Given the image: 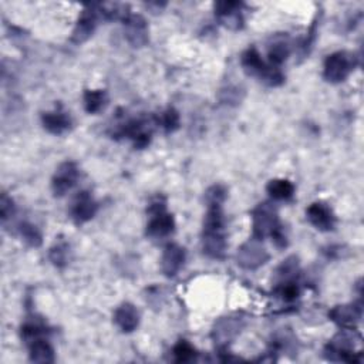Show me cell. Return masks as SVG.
Returning a JSON list of instances; mask_svg holds the SVG:
<instances>
[{
    "label": "cell",
    "instance_id": "20",
    "mask_svg": "<svg viewBox=\"0 0 364 364\" xmlns=\"http://www.w3.org/2000/svg\"><path fill=\"white\" fill-rule=\"evenodd\" d=\"M266 191L276 200H287L294 195V185L289 179L276 178L267 182Z\"/></svg>",
    "mask_w": 364,
    "mask_h": 364
},
{
    "label": "cell",
    "instance_id": "19",
    "mask_svg": "<svg viewBox=\"0 0 364 364\" xmlns=\"http://www.w3.org/2000/svg\"><path fill=\"white\" fill-rule=\"evenodd\" d=\"M240 64L245 70L246 74L249 75H256L257 78L260 77V74L263 73V70L266 68V63L262 60L260 53L255 48V47H249L247 50H245L242 53L240 57Z\"/></svg>",
    "mask_w": 364,
    "mask_h": 364
},
{
    "label": "cell",
    "instance_id": "6",
    "mask_svg": "<svg viewBox=\"0 0 364 364\" xmlns=\"http://www.w3.org/2000/svg\"><path fill=\"white\" fill-rule=\"evenodd\" d=\"M245 327V318L240 316H225L215 321L212 327V340L219 348L228 347Z\"/></svg>",
    "mask_w": 364,
    "mask_h": 364
},
{
    "label": "cell",
    "instance_id": "12",
    "mask_svg": "<svg viewBox=\"0 0 364 364\" xmlns=\"http://www.w3.org/2000/svg\"><path fill=\"white\" fill-rule=\"evenodd\" d=\"M243 3L223 0L215 3V14L218 20L230 30H239L243 26V16H242Z\"/></svg>",
    "mask_w": 364,
    "mask_h": 364
},
{
    "label": "cell",
    "instance_id": "5",
    "mask_svg": "<svg viewBox=\"0 0 364 364\" xmlns=\"http://www.w3.org/2000/svg\"><path fill=\"white\" fill-rule=\"evenodd\" d=\"M270 255L260 239L250 237L236 252V262L242 269L256 270L269 260Z\"/></svg>",
    "mask_w": 364,
    "mask_h": 364
},
{
    "label": "cell",
    "instance_id": "22",
    "mask_svg": "<svg viewBox=\"0 0 364 364\" xmlns=\"http://www.w3.org/2000/svg\"><path fill=\"white\" fill-rule=\"evenodd\" d=\"M82 101L84 108L88 114H97L107 105L108 97L104 90H85Z\"/></svg>",
    "mask_w": 364,
    "mask_h": 364
},
{
    "label": "cell",
    "instance_id": "13",
    "mask_svg": "<svg viewBox=\"0 0 364 364\" xmlns=\"http://www.w3.org/2000/svg\"><path fill=\"white\" fill-rule=\"evenodd\" d=\"M307 220L320 232H328L334 229L336 216L331 208L323 202H313L306 209Z\"/></svg>",
    "mask_w": 364,
    "mask_h": 364
},
{
    "label": "cell",
    "instance_id": "29",
    "mask_svg": "<svg viewBox=\"0 0 364 364\" xmlns=\"http://www.w3.org/2000/svg\"><path fill=\"white\" fill-rule=\"evenodd\" d=\"M226 196H228L226 188L219 183L209 186L208 191L205 192V200H206L208 206H222Z\"/></svg>",
    "mask_w": 364,
    "mask_h": 364
},
{
    "label": "cell",
    "instance_id": "10",
    "mask_svg": "<svg viewBox=\"0 0 364 364\" xmlns=\"http://www.w3.org/2000/svg\"><path fill=\"white\" fill-rule=\"evenodd\" d=\"M124 34L132 47H144L149 41V30L146 20L141 14L128 13L124 18Z\"/></svg>",
    "mask_w": 364,
    "mask_h": 364
},
{
    "label": "cell",
    "instance_id": "28",
    "mask_svg": "<svg viewBox=\"0 0 364 364\" xmlns=\"http://www.w3.org/2000/svg\"><path fill=\"white\" fill-rule=\"evenodd\" d=\"M277 296H280L282 300L290 303L294 301L300 296V287L296 283V280H289V282H282L276 287Z\"/></svg>",
    "mask_w": 364,
    "mask_h": 364
},
{
    "label": "cell",
    "instance_id": "27",
    "mask_svg": "<svg viewBox=\"0 0 364 364\" xmlns=\"http://www.w3.org/2000/svg\"><path fill=\"white\" fill-rule=\"evenodd\" d=\"M172 354L176 363H189L192 360H195L196 357V350L193 348V346L191 343H188L186 340H179L173 348H172Z\"/></svg>",
    "mask_w": 364,
    "mask_h": 364
},
{
    "label": "cell",
    "instance_id": "7",
    "mask_svg": "<svg viewBox=\"0 0 364 364\" xmlns=\"http://www.w3.org/2000/svg\"><path fill=\"white\" fill-rule=\"evenodd\" d=\"M351 328H344L333 337V340L326 346L324 354L331 361H355L354 358V334L348 333Z\"/></svg>",
    "mask_w": 364,
    "mask_h": 364
},
{
    "label": "cell",
    "instance_id": "9",
    "mask_svg": "<svg viewBox=\"0 0 364 364\" xmlns=\"http://www.w3.org/2000/svg\"><path fill=\"white\" fill-rule=\"evenodd\" d=\"M78 175H80V171L75 162L65 161L60 164L51 178V191L54 196L60 198V196H64L67 192H70L77 183Z\"/></svg>",
    "mask_w": 364,
    "mask_h": 364
},
{
    "label": "cell",
    "instance_id": "11",
    "mask_svg": "<svg viewBox=\"0 0 364 364\" xmlns=\"http://www.w3.org/2000/svg\"><path fill=\"white\" fill-rule=\"evenodd\" d=\"M98 210V203L90 192L81 191L75 195L70 206V216L77 225H82L91 220Z\"/></svg>",
    "mask_w": 364,
    "mask_h": 364
},
{
    "label": "cell",
    "instance_id": "25",
    "mask_svg": "<svg viewBox=\"0 0 364 364\" xmlns=\"http://www.w3.org/2000/svg\"><path fill=\"white\" fill-rule=\"evenodd\" d=\"M297 273H299V259L296 256H289L286 260L280 263V266L276 270L279 283L296 280Z\"/></svg>",
    "mask_w": 364,
    "mask_h": 364
},
{
    "label": "cell",
    "instance_id": "15",
    "mask_svg": "<svg viewBox=\"0 0 364 364\" xmlns=\"http://www.w3.org/2000/svg\"><path fill=\"white\" fill-rule=\"evenodd\" d=\"M361 313L363 309L360 303H348L333 307L328 311V317L343 328H353V326L360 321Z\"/></svg>",
    "mask_w": 364,
    "mask_h": 364
},
{
    "label": "cell",
    "instance_id": "3",
    "mask_svg": "<svg viewBox=\"0 0 364 364\" xmlns=\"http://www.w3.org/2000/svg\"><path fill=\"white\" fill-rule=\"evenodd\" d=\"M280 226L277 208L272 202L259 203L252 210V237L264 239Z\"/></svg>",
    "mask_w": 364,
    "mask_h": 364
},
{
    "label": "cell",
    "instance_id": "17",
    "mask_svg": "<svg viewBox=\"0 0 364 364\" xmlns=\"http://www.w3.org/2000/svg\"><path fill=\"white\" fill-rule=\"evenodd\" d=\"M114 323L122 333H132L139 324V311L129 303H121L114 311Z\"/></svg>",
    "mask_w": 364,
    "mask_h": 364
},
{
    "label": "cell",
    "instance_id": "14",
    "mask_svg": "<svg viewBox=\"0 0 364 364\" xmlns=\"http://www.w3.org/2000/svg\"><path fill=\"white\" fill-rule=\"evenodd\" d=\"M185 249L178 243H168L162 252L161 270L166 277H173L179 273L185 263Z\"/></svg>",
    "mask_w": 364,
    "mask_h": 364
},
{
    "label": "cell",
    "instance_id": "18",
    "mask_svg": "<svg viewBox=\"0 0 364 364\" xmlns=\"http://www.w3.org/2000/svg\"><path fill=\"white\" fill-rule=\"evenodd\" d=\"M27 347H28V355L31 361L41 363V364L54 361V348L51 347V344L46 337H41L28 343Z\"/></svg>",
    "mask_w": 364,
    "mask_h": 364
},
{
    "label": "cell",
    "instance_id": "2",
    "mask_svg": "<svg viewBox=\"0 0 364 364\" xmlns=\"http://www.w3.org/2000/svg\"><path fill=\"white\" fill-rule=\"evenodd\" d=\"M146 212L149 215V220L146 223V230H145L146 236L154 239H162L169 236L173 232L175 220H173V216L166 212L165 199L159 196L154 199L149 203Z\"/></svg>",
    "mask_w": 364,
    "mask_h": 364
},
{
    "label": "cell",
    "instance_id": "8",
    "mask_svg": "<svg viewBox=\"0 0 364 364\" xmlns=\"http://www.w3.org/2000/svg\"><path fill=\"white\" fill-rule=\"evenodd\" d=\"M101 18L98 4H88L85 9L81 11L75 27L71 34V41L75 44H82L85 43L95 31L98 20Z\"/></svg>",
    "mask_w": 364,
    "mask_h": 364
},
{
    "label": "cell",
    "instance_id": "30",
    "mask_svg": "<svg viewBox=\"0 0 364 364\" xmlns=\"http://www.w3.org/2000/svg\"><path fill=\"white\" fill-rule=\"evenodd\" d=\"M13 213H14V202L6 192H3L1 199H0V216H1L3 223L7 219H10L13 216Z\"/></svg>",
    "mask_w": 364,
    "mask_h": 364
},
{
    "label": "cell",
    "instance_id": "1",
    "mask_svg": "<svg viewBox=\"0 0 364 364\" xmlns=\"http://www.w3.org/2000/svg\"><path fill=\"white\" fill-rule=\"evenodd\" d=\"M225 215L222 206H208L202 229L203 253L212 259H222L226 252Z\"/></svg>",
    "mask_w": 364,
    "mask_h": 364
},
{
    "label": "cell",
    "instance_id": "26",
    "mask_svg": "<svg viewBox=\"0 0 364 364\" xmlns=\"http://www.w3.org/2000/svg\"><path fill=\"white\" fill-rule=\"evenodd\" d=\"M158 124L164 128V131H165L166 134L175 132V131L179 128V125H181V115H179V112H178L175 108L169 107V108H166V109L159 115Z\"/></svg>",
    "mask_w": 364,
    "mask_h": 364
},
{
    "label": "cell",
    "instance_id": "4",
    "mask_svg": "<svg viewBox=\"0 0 364 364\" xmlns=\"http://www.w3.org/2000/svg\"><path fill=\"white\" fill-rule=\"evenodd\" d=\"M355 67V57L348 51H336L324 60L323 77L331 84L343 82Z\"/></svg>",
    "mask_w": 364,
    "mask_h": 364
},
{
    "label": "cell",
    "instance_id": "23",
    "mask_svg": "<svg viewBox=\"0 0 364 364\" xmlns=\"http://www.w3.org/2000/svg\"><path fill=\"white\" fill-rule=\"evenodd\" d=\"M18 235L23 239V242L31 247H38L43 243V236L38 228L30 222H21L18 225Z\"/></svg>",
    "mask_w": 364,
    "mask_h": 364
},
{
    "label": "cell",
    "instance_id": "24",
    "mask_svg": "<svg viewBox=\"0 0 364 364\" xmlns=\"http://www.w3.org/2000/svg\"><path fill=\"white\" fill-rule=\"evenodd\" d=\"M48 259L50 262L55 266V267H64L67 266L68 260H70V246L67 242H57L50 247L48 252Z\"/></svg>",
    "mask_w": 364,
    "mask_h": 364
},
{
    "label": "cell",
    "instance_id": "21",
    "mask_svg": "<svg viewBox=\"0 0 364 364\" xmlns=\"http://www.w3.org/2000/svg\"><path fill=\"white\" fill-rule=\"evenodd\" d=\"M290 54V44L286 38H276L270 47H269V51H267V57H269V64L274 65V67H279L287 60Z\"/></svg>",
    "mask_w": 364,
    "mask_h": 364
},
{
    "label": "cell",
    "instance_id": "16",
    "mask_svg": "<svg viewBox=\"0 0 364 364\" xmlns=\"http://www.w3.org/2000/svg\"><path fill=\"white\" fill-rule=\"evenodd\" d=\"M41 124L46 131L54 135H61L71 129L73 119L68 112L57 108L54 111H47L41 114Z\"/></svg>",
    "mask_w": 364,
    "mask_h": 364
}]
</instances>
